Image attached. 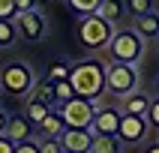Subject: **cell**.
<instances>
[{
	"label": "cell",
	"mask_w": 159,
	"mask_h": 153,
	"mask_svg": "<svg viewBox=\"0 0 159 153\" xmlns=\"http://www.w3.org/2000/svg\"><path fill=\"white\" fill-rule=\"evenodd\" d=\"M69 84H72V90H75V96L99 102L102 93H105V63L102 60H78V63H72Z\"/></svg>",
	"instance_id": "obj_1"
},
{
	"label": "cell",
	"mask_w": 159,
	"mask_h": 153,
	"mask_svg": "<svg viewBox=\"0 0 159 153\" xmlns=\"http://www.w3.org/2000/svg\"><path fill=\"white\" fill-rule=\"evenodd\" d=\"M114 30L117 27L108 24L102 15H84V18H78V24H75V36H78L81 48H87V51H102V48H108Z\"/></svg>",
	"instance_id": "obj_2"
},
{
	"label": "cell",
	"mask_w": 159,
	"mask_h": 153,
	"mask_svg": "<svg viewBox=\"0 0 159 153\" xmlns=\"http://www.w3.org/2000/svg\"><path fill=\"white\" fill-rule=\"evenodd\" d=\"M144 45H147V39L141 33H135L132 27H120V30H114L105 51L114 63H138L144 54Z\"/></svg>",
	"instance_id": "obj_3"
},
{
	"label": "cell",
	"mask_w": 159,
	"mask_h": 153,
	"mask_svg": "<svg viewBox=\"0 0 159 153\" xmlns=\"http://www.w3.org/2000/svg\"><path fill=\"white\" fill-rule=\"evenodd\" d=\"M138 84H141V75H138L135 63H114V60L105 63V93L123 99L129 93H135Z\"/></svg>",
	"instance_id": "obj_4"
},
{
	"label": "cell",
	"mask_w": 159,
	"mask_h": 153,
	"mask_svg": "<svg viewBox=\"0 0 159 153\" xmlns=\"http://www.w3.org/2000/svg\"><path fill=\"white\" fill-rule=\"evenodd\" d=\"M0 81H3V93L27 99L30 90H33V84H36V72L24 60H9L6 66H0Z\"/></svg>",
	"instance_id": "obj_5"
},
{
	"label": "cell",
	"mask_w": 159,
	"mask_h": 153,
	"mask_svg": "<svg viewBox=\"0 0 159 153\" xmlns=\"http://www.w3.org/2000/svg\"><path fill=\"white\" fill-rule=\"evenodd\" d=\"M96 102H90V99H69L66 105H60L57 111L63 114V123H66V129H90L93 126V117H96Z\"/></svg>",
	"instance_id": "obj_6"
},
{
	"label": "cell",
	"mask_w": 159,
	"mask_h": 153,
	"mask_svg": "<svg viewBox=\"0 0 159 153\" xmlns=\"http://www.w3.org/2000/svg\"><path fill=\"white\" fill-rule=\"evenodd\" d=\"M15 27H18V36H21L24 42H42L45 33H48V21H45V15L39 9L21 12V15L15 18Z\"/></svg>",
	"instance_id": "obj_7"
},
{
	"label": "cell",
	"mask_w": 159,
	"mask_h": 153,
	"mask_svg": "<svg viewBox=\"0 0 159 153\" xmlns=\"http://www.w3.org/2000/svg\"><path fill=\"white\" fill-rule=\"evenodd\" d=\"M147 135H150V123H147V117H135V114H123V117H120L117 138H120L123 144H141Z\"/></svg>",
	"instance_id": "obj_8"
},
{
	"label": "cell",
	"mask_w": 159,
	"mask_h": 153,
	"mask_svg": "<svg viewBox=\"0 0 159 153\" xmlns=\"http://www.w3.org/2000/svg\"><path fill=\"white\" fill-rule=\"evenodd\" d=\"M120 108H105L99 105L96 108V117H93V126H90V132L93 135H117L120 129Z\"/></svg>",
	"instance_id": "obj_9"
},
{
	"label": "cell",
	"mask_w": 159,
	"mask_h": 153,
	"mask_svg": "<svg viewBox=\"0 0 159 153\" xmlns=\"http://www.w3.org/2000/svg\"><path fill=\"white\" fill-rule=\"evenodd\" d=\"M60 144L66 153H90L93 147V132L90 129H66L60 135Z\"/></svg>",
	"instance_id": "obj_10"
},
{
	"label": "cell",
	"mask_w": 159,
	"mask_h": 153,
	"mask_svg": "<svg viewBox=\"0 0 159 153\" xmlns=\"http://www.w3.org/2000/svg\"><path fill=\"white\" fill-rule=\"evenodd\" d=\"M6 135H9V138H12L15 144H24V141H33L36 126H33V123H30V120L24 117V111H21V114H9Z\"/></svg>",
	"instance_id": "obj_11"
},
{
	"label": "cell",
	"mask_w": 159,
	"mask_h": 153,
	"mask_svg": "<svg viewBox=\"0 0 159 153\" xmlns=\"http://www.w3.org/2000/svg\"><path fill=\"white\" fill-rule=\"evenodd\" d=\"M150 99L147 93H141V90H135V93H129V96L120 99V114H135V117H147V108H150Z\"/></svg>",
	"instance_id": "obj_12"
},
{
	"label": "cell",
	"mask_w": 159,
	"mask_h": 153,
	"mask_svg": "<svg viewBox=\"0 0 159 153\" xmlns=\"http://www.w3.org/2000/svg\"><path fill=\"white\" fill-rule=\"evenodd\" d=\"M63 132H66V123H63L60 111H51L42 123L36 126V138H60Z\"/></svg>",
	"instance_id": "obj_13"
},
{
	"label": "cell",
	"mask_w": 159,
	"mask_h": 153,
	"mask_svg": "<svg viewBox=\"0 0 159 153\" xmlns=\"http://www.w3.org/2000/svg\"><path fill=\"white\" fill-rule=\"evenodd\" d=\"M30 99H36V102H45L48 108H54L57 111V96H54V84L48 78H36L33 90H30Z\"/></svg>",
	"instance_id": "obj_14"
},
{
	"label": "cell",
	"mask_w": 159,
	"mask_h": 153,
	"mask_svg": "<svg viewBox=\"0 0 159 153\" xmlns=\"http://www.w3.org/2000/svg\"><path fill=\"white\" fill-rule=\"evenodd\" d=\"M132 30L135 33H141L144 39H159V15H141V18H132Z\"/></svg>",
	"instance_id": "obj_15"
},
{
	"label": "cell",
	"mask_w": 159,
	"mask_h": 153,
	"mask_svg": "<svg viewBox=\"0 0 159 153\" xmlns=\"http://www.w3.org/2000/svg\"><path fill=\"white\" fill-rule=\"evenodd\" d=\"M96 15H102L108 24H114V27H117L120 21H123V15H126V0H105V3L99 6Z\"/></svg>",
	"instance_id": "obj_16"
},
{
	"label": "cell",
	"mask_w": 159,
	"mask_h": 153,
	"mask_svg": "<svg viewBox=\"0 0 159 153\" xmlns=\"http://www.w3.org/2000/svg\"><path fill=\"white\" fill-rule=\"evenodd\" d=\"M51 111H54V108H48L45 102H36V99H30V96H27V102H24V117H27L33 126H39L45 117L51 114Z\"/></svg>",
	"instance_id": "obj_17"
},
{
	"label": "cell",
	"mask_w": 159,
	"mask_h": 153,
	"mask_svg": "<svg viewBox=\"0 0 159 153\" xmlns=\"http://www.w3.org/2000/svg\"><path fill=\"white\" fill-rule=\"evenodd\" d=\"M120 147H123V141L117 135H93L90 153H120Z\"/></svg>",
	"instance_id": "obj_18"
},
{
	"label": "cell",
	"mask_w": 159,
	"mask_h": 153,
	"mask_svg": "<svg viewBox=\"0 0 159 153\" xmlns=\"http://www.w3.org/2000/svg\"><path fill=\"white\" fill-rule=\"evenodd\" d=\"M69 75H72V63H66V60H54L51 66H48V72H45V78L51 81V84L69 81Z\"/></svg>",
	"instance_id": "obj_19"
},
{
	"label": "cell",
	"mask_w": 159,
	"mask_h": 153,
	"mask_svg": "<svg viewBox=\"0 0 159 153\" xmlns=\"http://www.w3.org/2000/svg\"><path fill=\"white\" fill-rule=\"evenodd\" d=\"M66 3H69V9H72L78 18H84V15H96L99 6H102L105 0H66Z\"/></svg>",
	"instance_id": "obj_20"
},
{
	"label": "cell",
	"mask_w": 159,
	"mask_h": 153,
	"mask_svg": "<svg viewBox=\"0 0 159 153\" xmlns=\"http://www.w3.org/2000/svg\"><path fill=\"white\" fill-rule=\"evenodd\" d=\"M126 12L132 18H141V15H153L159 9H156V0H126Z\"/></svg>",
	"instance_id": "obj_21"
},
{
	"label": "cell",
	"mask_w": 159,
	"mask_h": 153,
	"mask_svg": "<svg viewBox=\"0 0 159 153\" xmlns=\"http://www.w3.org/2000/svg\"><path fill=\"white\" fill-rule=\"evenodd\" d=\"M21 36H18L15 21H0V48H12Z\"/></svg>",
	"instance_id": "obj_22"
},
{
	"label": "cell",
	"mask_w": 159,
	"mask_h": 153,
	"mask_svg": "<svg viewBox=\"0 0 159 153\" xmlns=\"http://www.w3.org/2000/svg\"><path fill=\"white\" fill-rule=\"evenodd\" d=\"M54 96H57V108H60V105H66L69 99H75V90H72L69 81H57V84H54Z\"/></svg>",
	"instance_id": "obj_23"
},
{
	"label": "cell",
	"mask_w": 159,
	"mask_h": 153,
	"mask_svg": "<svg viewBox=\"0 0 159 153\" xmlns=\"http://www.w3.org/2000/svg\"><path fill=\"white\" fill-rule=\"evenodd\" d=\"M36 141H39V150L42 153H66L60 138H36Z\"/></svg>",
	"instance_id": "obj_24"
},
{
	"label": "cell",
	"mask_w": 159,
	"mask_h": 153,
	"mask_svg": "<svg viewBox=\"0 0 159 153\" xmlns=\"http://www.w3.org/2000/svg\"><path fill=\"white\" fill-rule=\"evenodd\" d=\"M15 18H18L15 0H0V21H15Z\"/></svg>",
	"instance_id": "obj_25"
},
{
	"label": "cell",
	"mask_w": 159,
	"mask_h": 153,
	"mask_svg": "<svg viewBox=\"0 0 159 153\" xmlns=\"http://www.w3.org/2000/svg\"><path fill=\"white\" fill-rule=\"evenodd\" d=\"M147 123H150V129H156V132H159V96L150 99V108H147Z\"/></svg>",
	"instance_id": "obj_26"
},
{
	"label": "cell",
	"mask_w": 159,
	"mask_h": 153,
	"mask_svg": "<svg viewBox=\"0 0 159 153\" xmlns=\"http://www.w3.org/2000/svg\"><path fill=\"white\" fill-rule=\"evenodd\" d=\"M15 153H42V150H39V141L33 138V141H24V144H18V147H15Z\"/></svg>",
	"instance_id": "obj_27"
},
{
	"label": "cell",
	"mask_w": 159,
	"mask_h": 153,
	"mask_svg": "<svg viewBox=\"0 0 159 153\" xmlns=\"http://www.w3.org/2000/svg\"><path fill=\"white\" fill-rule=\"evenodd\" d=\"M36 3H39V0H15L18 15H21V12H33V9H36Z\"/></svg>",
	"instance_id": "obj_28"
},
{
	"label": "cell",
	"mask_w": 159,
	"mask_h": 153,
	"mask_svg": "<svg viewBox=\"0 0 159 153\" xmlns=\"http://www.w3.org/2000/svg\"><path fill=\"white\" fill-rule=\"evenodd\" d=\"M15 147L18 144L9 138V135H0V153H15Z\"/></svg>",
	"instance_id": "obj_29"
},
{
	"label": "cell",
	"mask_w": 159,
	"mask_h": 153,
	"mask_svg": "<svg viewBox=\"0 0 159 153\" xmlns=\"http://www.w3.org/2000/svg\"><path fill=\"white\" fill-rule=\"evenodd\" d=\"M6 126H9V114L0 108V135H6Z\"/></svg>",
	"instance_id": "obj_30"
},
{
	"label": "cell",
	"mask_w": 159,
	"mask_h": 153,
	"mask_svg": "<svg viewBox=\"0 0 159 153\" xmlns=\"http://www.w3.org/2000/svg\"><path fill=\"white\" fill-rule=\"evenodd\" d=\"M144 153H159V138L153 144H147V147H144Z\"/></svg>",
	"instance_id": "obj_31"
},
{
	"label": "cell",
	"mask_w": 159,
	"mask_h": 153,
	"mask_svg": "<svg viewBox=\"0 0 159 153\" xmlns=\"http://www.w3.org/2000/svg\"><path fill=\"white\" fill-rule=\"evenodd\" d=\"M153 96H159V75L153 78Z\"/></svg>",
	"instance_id": "obj_32"
},
{
	"label": "cell",
	"mask_w": 159,
	"mask_h": 153,
	"mask_svg": "<svg viewBox=\"0 0 159 153\" xmlns=\"http://www.w3.org/2000/svg\"><path fill=\"white\" fill-rule=\"evenodd\" d=\"M0 93H3V81H0Z\"/></svg>",
	"instance_id": "obj_33"
},
{
	"label": "cell",
	"mask_w": 159,
	"mask_h": 153,
	"mask_svg": "<svg viewBox=\"0 0 159 153\" xmlns=\"http://www.w3.org/2000/svg\"><path fill=\"white\" fill-rule=\"evenodd\" d=\"M156 51H159V39H156Z\"/></svg>",
	"instance_id": "obj_34"
},
{
	"label": "cell",
	"mask_w": 159,
	"mask_h": 153,
	"mask_svg": "<svg viewBox=\"0 0 159 153\" xmlns=\"http://www.w3.org/2000/svg\"><path fill=\"white\" fill-rule=\"evenodd\" d=\"M156 15H159V12H156Z\"/></svg>",
	"instance_id": "obj_35"
},
{
	"label": "cell",
	"mask_w": 159,
	"mask_h": 153,
	"mask_svg": "<svg viewBox=\"0 0 159 153\" xmlns=\"http://www.w3.org/2000/svg\"><path fill=\"white\" fill-rule=\"evenodd\" d=\"M156 3H159V0H156Z\"/></svg>",
	"instance_id": "obj_36"
}]
</instances>
